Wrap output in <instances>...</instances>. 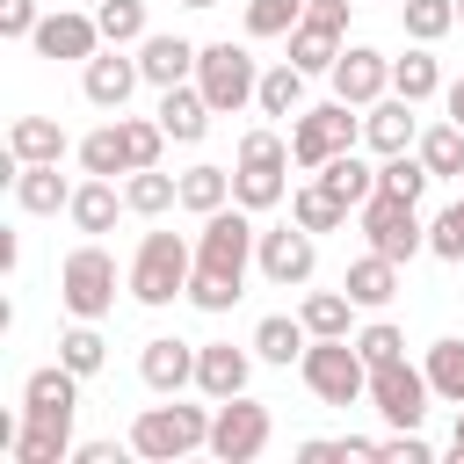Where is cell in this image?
<instances>
[{
	"label": "cell",
	"mask_w": 464,
	"mask_h": 464,
	"mask_svg": "<svg viewBox=\"0 0 464 464\" xmlns=\"http://www.w3.org/2000/svg\"><path fill=\"white\" fill-rule=\"evenodd\" d=\"M188 276H196V239L181 232H145L130 268H123V290L145 304V312H167L174 297H188Z\"/></svg>",
	"instance_id": "obj_1"
},
{
	"label": "cell",
	"mask_w": 464,
	"mask_h": 464,
	"mask_svg": "<svg viewBox=\"0 0 464 464\" xmlns=\"http://www.w3.org/2000/svg\"><path fill=\"white\" fill-rule=\"evenodd\" d=\"M290 138L283 130H268V123H254L246 138H239V152H232V203H246L254 218L261 210H276L283 196H290Z\"/></svg>",
	"instance_id": "obj_2"
},
{
	"label": "cell",
	"mask_w": 464,
	"mask_h": 464,
	"mask_svg": "<svg viewBox=\"0 0 464 464\" xmlns=\"http://www.w3.org/2000/svg\"><path fill=\"white\" fill-rule=\"evenodd\" d=\"M130 450H138L145 464H174V457L210 450V406H181V392H174L167 406H138Z\"/></svg>",
	"instance_id": "obj_3"
},
{
	"label": "cell",
	"mask_w": 464,
	"mask_h": 464,
	"mask_svg": "<svg viewBox=\"0 0 464 464\" xmlns=\"http://www.w3.org/2000/svg\"><path fill=\"white\" fill-rule=\"evenodd\" d=\"M297 377H304V392H312L319 406H355V399H370V362H362V348H355L348 334H312Z\"/></svg>",
	"instance_id": "obj_4"
},
{
	"label": "cell",
	"mask_w": 464,
	"mask_h": 464,
	"mask_svg": "<svg viewBox=\"0 0 464 464\" xmlns=\"http://www.w3.org/2000/svg\"><path fill=\"white\" fill-rule=\"evenodd\" d=\"M348 145H362V109L355 102H312V109H297L290 116V160L304 167V174H319L334 152H348Z\"/></svg>",
	"instance_id": "obj_5"
},
{
	"label": "cell",
	"mask_w": 464,
	"mask_h": 464,
	"mask_svg": "<svg viewBox=\"0 0 464 464\" xmlns=\"http://www.w3.org/2000/svg\"><path fill=\"white\" fill-rule=\"evenodd\" d=\"M254 246H261V225H254V210H246V203H225V210L196 218V268L246 283V268H254Z\"/></svg>",
	"instance_id": "obj_6"
},
{
	"label": "cell",
	"mask_w": 464,
	"mask_h": 464,
	"mask_svg": "<svg viewBox=\"0 0 464 464\" xmlns=\"http://www.w3.org/2000/svg\"><path fill=\"white\" fill-rule=\"evenodd\" d=\"M58 304L72 319H109L116 312V254L102 239H80L65 261H58Z\"/></svg>",
	"instance_id": "obj_7"
},
{
	"label": "cell",
	"mask_w": 464,
	"mask_h": 464,
	"mask_svg": "<svg viewBox=\"0 0 464 464\" xmlns=\"http://www.w3.org/2000/svg\"><path fill=\"white\" fill-rule=\"evenodd\" d=\"M196 87H203V102L218 109V116H239V109H254V94H261V58L246 51V44H203V58H196Z\"/></svg>",
	"instance_id": "obj_8"
},
{
	"label": "cell",
	"mask_w": 464,
	"mask_h": 464,
	"mask_svg": "<svg viewBox=\"0 0 464 464\" xmlns=\"http://www.w3.org/2000/svg\"><path fill=\"white\" fill-rule=\"evenodd\" d=\"M268 442H276V413H268L254 392L210 399V457H218V464H254Z\"/></svg>",
	"instance_id": "obj_9"
},
{
	"label": "cell",
	"mask_w": 464,
	"mask_h": 464,
	"mask_svg": "<svg viewBox=\"0 0 464 464\" xmlns=\"http://www.w3.org/2000/svg\"><path fill=\"white\" fill-rule=\"evenodd\" d=\"M355 225H362V239L377 246V254H392L399 268L413 261V254H428V218H420V203H406V196H370L362 210H355Z\"/></svg>",
	"instance_id": "obj_10"
},
{
	"label": "cell",
	"mask_w": 464,
	"mask_h": 464,
	"mask_svg": "<svg viewBox=\"0 0 464 464\" xmlns=\"http://www.w3.org/2000/svg\"><path fill=\"white\" fill-rule=\"evenodd\" d=\"M254 268H261L276 290H304V283H312V268H319V232H304L297 218H290V225H261Z\"/></svg>",
	"instance_id": "obj_11"
},
{
	"label": "cell",
	"mask_w": 464,
	"mask_h": 464,
	"mask_svg": "<svg viewBox=\"0 0 464 464\" xmlns=\"http://www.w3.org/2000/svg\"><path fill=\"white\" fill-rule=\"evenodd\" d=\"M428 399H435V384H428V370L420 362H377L370 370V406L384 413V428H420L428 420Z\"/></svg>",
	"instance_id": "obj_12"
},
{
	"label": "cell",
	"mask_w": 464,
	"mask_h": 464,
	"mask_svg": "<svg viewBox=\"0 0 464 464\" xmlns=\"http://www.w3.org/2000/svg\"><path fill=\"white\" fill-rule=\"evenodd\" d=\"M102 44H109V36H102L94 7H51V14L36 22V36H29L36 58H65V65H87Z\"/></svg>",
	"instance_id": "obj_13"
},
{
	"label": "cell",
	"mask_w": 464,
	"mask_h": 464,
	"mask_svg": "<svg viewBox=\"0 0 464 464\" xmlns=\"http://www.w3.org/2000/svg\"><path fill=\"white\" fill-rule=\"evenodd\" d=\"M145 87V72H138V51H123V44H102L87 65H80V94L94 102V109H109V116H123V102Z\"/></svg>",
	"instance_id": "obj_14"
},
{
	"label": "cell",
	"mask_w": 464,
	"mask_h": 464,
	"mask_svg": "<svg viewBox=\"0 0 464 464\" xmlns=\"http://www.w3.org/2000/svg\"><path fill=\"white\" fill-rule=\"evenodd\" d=\"M80 370H65V362H44V370H29L22 377V420H51V428H72V413H80Z\"/></svg>",
	"instance_id": "obj_15"
},
{
	"label": "cell",
	"mask_w": 464,
	"mask_h": 464,
	"mask_svg": "<svg viewBox=\"0 0 464 464\" xmlns=\"http://www.w3.org/2000/svg\"><path fill=\"white\" fill-rule=\"evenodd\" d=\"M334 94L341 102H355V109H370V102H384L392 94V58L377 51V44H341V58H334Z\"/></svg>",
	"instance_id": "obj_16"
},
{
	"label": "cell",
	"mask_w": 464,
	"mask_h": 464,
	"mask_svg": "<svg viewBox=\"0 0 464 464\" xmlns=\"http://www.w3.org/2000/svg\"><path fill=\"white\" fill-rule=\"evenodd\" d=\"M254 341L239 348V341H196V392L203 399H239L246 384H254Z\"/></svg>",
	"instance_id": "obj_17"
},
{
	"label": "cell",
	"mask_w": 464,
	"mask_h": 464,
	"mask_svg": "<svg viewBox=\"0 0 464 464\" xmlns=\"http://www.w3.org/2000/svg\"><path fill=\"white\" fill-rule=\"evenodd\" d=\"M138 377H145V392H160V399L188 392V384H196V341H181V334H152V341L138 348Z\"/></svg>",
	"instance_id": "obj_18"
},
{
	"label": "cell",
	"mask_w": 464,
	"mask_h": 464,
	"mask_svg": "<svg viewBox=\"0 0 464 464\" xmlns=\"http://www.w3.org/2000/svg\"><path fill=\"white\" fill-rule=\"evenodd\" d=\"M196 58H203V44H188V36H174V29H152V36L138 44L145 87H181V80H196Z\"/></svg>",
	"instance_id": "obj_19"
},
{
	"label": "cell",
	"mask_w": 464,
	"mask_h": 464,
	"mask_svg": "<svg viewBox=\"0 0 464 464\" xmlns=\"http://www.w3.org/2000/svg\"><path fill=\"white\" fill-rule=\"evenodd\" d=\"M413 109L420 102H406V94H384V102H370L362 109V145L384 160V152H413L420 145V123H413Z\"/></svg>",
	"instance_id": "obj_20"
},
{
	"label": "cell",
	"mask_w": 464,
	"mask_h": 464,
	"mask_svg": "<svg viewBox=\"0 0 464 464\" xmlns=\"http://www.w3.org/2000/svg\"><path fill=\"white\" fill-rule=\"evenodd\" d=\"M160 123H167V138L174 145H203V130H210V102H203V87L196 80H181V87H160V109H152Z\"/></svg>",
	"instance_id": "obj_21"
},
{
	"label": "cell",
	"mask_w": 464,
	"mask_h": 464,
	"mask_svg": "<svg viewBox=\"0 0 464 464\" xmlns=\"http://www.w3.org/2000/svg\"><path fill=\"white\" fill-rule=\"evenodd\" d=\"M254 355L261 362H276V370H297L304 362V348H312V326L297 319V312H268V319H254Z\"/></svg>",
	"instance_id": "obj_22"
},
{
	"label": "cell",
	"mask_w": 464,
	"mask_h": 464,
	"mask_svg": "<svg viewBox=\"0 0 464 464\" xmlns=\"http://www.w3.org/2000/svg\"><path fill=\"white\" fill-rule=\"evenodd\" d=\"M7 188H14V203H22L29 218H58V210L72 203V188H80V181H65V174H58V160H36V167H22Z\"/></svg>",
	"instance_id": "obj_23"
},
{
	"label": "cell",
	"mask_w": 464,
	"mask_h": 464,
	"mask_svg": "<svg viewBox=\"0 0 464 464\" xmlns=\"http://www.w3.org/2000/svg\"><path fill=\"white\" fill-rule=\"evenodd\" d=\"M116 210H130V203H123V188H116L109 174H87V181L72 188V203H65L72 232H87V239H102V232L116 225Z\"/></svg>",
	"instance_id": "obj_24"
},
{
	"label": "cell",
	"mask_w": 464,
	"mask_h": 464,
	"mask_svg": "<svg viewBox=\"0 0 464 464\" xmlns=\"http://www.w3.org/2000/svg\"><path fill=\"white\" fill-rule=\"evenodd\" d=\"M341 290H348V297H355L362 312H384V304L399 297V261L370 246V254H355V261H348V276H341Z\"/></svg>",
	"instance_id": "obj_25"
},
{
	"label": "cell",
	"mask_w": 464,
	"mask_h": 464,
	"mask_svg": "<svg viewBox=\"0 0 464 464\" xmlns=\"http://www.w3.org/2000/svg\"><path fill=\"white\" fill-rule=\"evenodd\" d=\"M304 87H312V72H304V65H290V58H276V65H261V94H254V109L290 123L297 109H312V102H304Z\"/></svg>",
	"instance_id": "obj_26"
},
{
	"label": "cell",
	"mask_w": 464,
	"mask_h": 464,
	"mask_svg": "<svg viewBox=\"0 0 464 464\" xmlns=\"http://www.w3.org/2000/svg\"><path fill=\"white\" fill-rule=\"evenodd\" d=\"M7 152H14L22 167H36V160H65L72 138H65L58 116H14V123H7Z\"/></svg>",
	"instance_id": "obj_27"
},
{
	"label": "cell",
	"mask_w": 464,
	"mask_h": 464,
	"mask_svg": "<svg viewBox=\"0 0 464 464\" xmlns=\"http://www.w3.org/2000/svg\"><path fill=\"white\" fill-rule=\"evenodd\" d=\"M450 80H442V58H435V44H406V58H392V94H406V102H435Z\"/></svg>",
	"instance_id": "obj_28"
},
{
	"label": "cell",
	"mask_w": 464,
	"mask_h": 464,
	"mask_svg": "<svg viewBox=\"0 0 464 464\" xmlns=\"http://www.w3.org/2000/svg\"><path fill=\"white\" fill-rule=\"evenodd\" d=\"M72 160H80V174H130V145H123V116H109V123H94L80 145H72Z\"/></svg>",
	"instance_id": "obj_29"
},
{
	"label": "cell",
	"mask_w": 464,
	"mask_h": 464,
	"mask_svg": "<svg viewBox=\"0 0 464 464\" xmlns=\"http://www.w3.org/2000/svg\"><path fill=\"white\" fill-rule=\"evenodd\" d=\"M123 203H130V218H167V210H181V174L138 167V174H123Z\"/></svg>",
	"instance_id": "obj_30"
},
{
	"label": "cell",
	"mask_w": 464,
	"mask_h": 464,
	"mask_svg": "<svg viewBox=\"0 0 464 464\" xmlns=\"http://www.w3.org/2000/svg\"><path fill=\"white\" fill-rule=\"evenodd\" d=\"M319 181H326V188H334V196H341L348 210H362V203L377 196V167H370V160H362L355 145H348V152H334V160L319 167Z\"/></svg>",
	"instance_id": "obj_31"
},
{
	"label": "cell",
	"mask_w": 464,
	"mask_h": 464,
	"mask_svg": "<svg viewBox=\"0 0 464 464\" xmlns=\"http://www.w3.org/2000/svg\"><path fill=\"white\" fill-rule=\"evenodd\" d=\"M290 218H297L304 232H341V225H348V203L312 174V181H297V188H290Z\"/></svg>",
	"instance_id": "obj_32"
},
{
	"label": "cell",
	"mask_w": 464,
	"mask_h": 464,
	"mask_svg": "<svg viewBox=\"0 0 464 464\" xmlns=\"http://www.w3.org/2000/svg\"><path fill=\"white\" fill-rule=\"evenodd\" d=\"M225 203H232V167L196 160V167L181 174V210H188V218H210V210H225Z\"/></svg>",
	"instance_id": "obj_33"
},
{
	"label": "cell",
	"mask_w": 464,
	"mask_h": 464,
	"mask_svg": "<svg viewBox=\"0 0 464 464\" xmlns=\"http://www.w3.org/2000/svg\"><path fill=\"white\" fill-rule=\"evenodd\" d=\"M413 152L428 160V174H435V181H464V123H450V116H442V123H428Z\"/></svg>",
	"instance_id": "obj_34"
},
{
	"label": "cell",
	"mask_w": 464,
	"mask_h": 464,
	"mask_svg": "<svg viewBox=\"0 0 464 464\" xmlns=\"http://www.w3.org/2000/svg\"><path fill=\"white\" fill-rule=\"evenodd\" d=\"M283 44H290V65H304V72H312V80H326V72H334V58H341V44H348V36H334V29H319V22H297V29H290V36H283Z\"/></svg>",
	"instance_id": "obj_35"
},
{
	"label": "cell",
	"mask_w": 464,
	"mask_h": 464,
	"mask_svg": "<svg viewBox=\"0 0 464 464\" xmlns=\"http://www.w3.org/2000/svg\"><path fill=\"white\" fill-rule=\"evenodd\" d=\"M14 464H72V428H51V420H22V435H14V450H7Z\"/></svg>",
	"instance_id": "obj_36"
},
{
	"label": "cell",
	"mask_w": 464,
	"mask_h": 464,
	"mask_svg": "<svg viewBox=\"0 0 464 464\" xmlns=\"http://www.w3.org/2000/svg\"><path fill=\"white\" fill-rule=\"evenodd\" d=\"M420 370H428V384H435V399H442V406H464V334L435 341V348L420 355Z\"/></svg>",
	"instance_id": "obj_37"
},
{
	"label": "cell",
	"mask_w": 464,
	"mask_h": 464,
	"mask_svg": "<svg viewBox=\"0 0 464 464\" xmlns=\"http://www.w3.org/2000/svg\"><path fill=\"white\" fill-rule=\"evenodd\" d=\"M355 297L348 290H304V304H297V319L312 326V334H355Z\"/></svg>",
	"instance_id": "obj_38"
},
{
	"label": "cell",
	"mask_w": 464,
	"mask_h": 464,
	"mask_svg": "<svg viewBox=\"0 0 464 464\" xmlns=\"http://www.w3.org/2000/svg\"><path fill=\"white\" fill-rule=\"evenodd\" d=\"M58 362H65V370H80V377H94V370L109 362V341H102V319H72V326L58 334Z\"/></svg>",
	"instance_id": "obj_39"
},
{
	"label": "cell",
	"mask_w": 464,
	"mask_h": 464,
	"mask_svg": "<svg viewBox=\"0 0 464 464\" xmlns=\"http://www.w3.org/2000/svg\"><path fill=\"white\" fill-rule=\"evenodd\" d=\"M399 29L406 44H442L457 29V0H399Z\"/></svg>",
	"instance_id": "obj_40"
},
{
	"label": "cell",
	"mask_w": 464,
	"mask_h": 464,
	"mask_svg": "<svg viewBox=\"0 0 464 464\" xmlns=\"http://www.w3.org/2000/svg\"><path fill=\"white\" fill-rule=\"evenodd\" d=\"M428 181H435V174H428V160H420V152H384V160H377V188H384V196L420 203V196H428Z\"/></svg>",
	"instance_id": "obj_41"
},
{
	"label": "cell",
	"mask_w": 464,
	"mask_h": 464,
	"mask_svg": "<svg viewBox=\"0 0 464 464\" xmlns=\"http://www.w3.org/2000/svg\"><path fill=\"white\" fill-rule=\"evenodd\" d=\"M94 22H102V36H109V44H123V51H138V44L152 36L145 0H94Z\"/></svg>",
	"instance_id": "obj_42"
},
{
	"label": "cell",
	"mask_w": 464,
	"mask_h": 464,
	"mask_svg": "<svg viewBox=\"0 0 464 464\" xmlns=\"http://www.w3.org/2000/svg\"><path fill=\"white\" fill-rule=\"evenodd\" d=\"M304 22V0H246V36L254 44H283Z\"/></svg>",
	"instance_id": "obj_43"
},
{
	"label": "cell",
	"mask_w": 464,
	"mask_h": 464,
	"mask_svg": "<svg viewBox=\"0 0 464 464\" xmlns=\"http://www.w3.org/2000/svg\"><path fill=\"white\" fill-rule=\"evenodd\" d=\"M348 341L362 348V362H370V370H377V362H399V355H406V334H399V326H392L384 312H370V319H362V326H355Z\"/></svg>",
	"instance_id": "obj_44"
},
{
	"label": "cell",
	"mask_w": 464,
	"mask_h": 464,
	"mask_svg": "<svg viewBox=\"0 0 464 464\" xmlns=\"http://www.w3.org/2000/svg\"><path fill=\"white\" fill-rule=\"evenodd\" d=\"M239 297H246V283H232V276H210V268H196V276H188V304H196V312H210V319H218V312H232Z\"/></svg>",
	"instance_id": "obj_45"
},
{
	"label": "cell",
	"mask_w": 464,
	"mask_h": 464,
	"mask_svg": "<svg viewBox=\"0 0 464 464\" xmlns=\"http://www.w3.org/2000/svg\"><path fill=\"white\" fill-rule=\"evenodd\" d=\"M428 254H435V261H464V196L428 218Z\"/></svg>",
	"instance_id": "obj_46"
},
{
	"label": "cell",
	"mask_w": 464,
	"mask_h": 464,
	"mask_svg": "<svg viewBox=\"0 0 464 464\" xmlns=\"http://www.w3.org/2000/svg\"><path fill=\"white\" fill-rule=\"evenodd\" d=\"M435 457V442L420 435V428H392V435H377V464H428Z\"/></svg>",
	"instance_id": "obj_47"
},
{
	"label": "cell",
	"mask_w": 464,
	"mask_h": 464,
	"mask_svg": "<svg viewBox=\"0 0 464 464\" xmlns=\"http://www.w3.org/2000/svg\"><path fill=\"white\" fill-rule=\"evenodd\" d=\"M36 22H44V7H36V0H0V36H7V44H29V36H36Z\"/></svg>",
	"instance_id": "obj_48"
},
{
	"label": "cell",
	"mask_w": 464,
	"mask_h": 464,
	"mask_svg": "<svg viewBox=\"0 0 464 464\" xmlns=\"http://www.w3.org/2000/svg\"><path fill=\"white\" fill-rule=\"evenodd\" d=\"M348 14H355V0H304V22H319L334 36H348Z\"/></svg>",
	"instance_id": "obj_49"
},
{
	"label": "cell",
	"mask_w": 464,
	"mask_h": 464,
	"mask_svg": "<svg viewBox=\"0 0 464 464\" xmlns=\"http://www.w3.org/2000/svg\"><path fill=\"white\" fill-rule=\"evenodd\" d=\"M123 457H138L130 435L123 442H72V464H123Z\"/></svg>",
	"instance_id": "obj_50"
},
{
	"label": "cell",
	"mask_w": 464,
	"mask_h": 464,
	"mask_svg": "<svg viewBox=\"0 0 464 464\" xmlns=\"http://www.w3.org/2000/svg\"><path fill=\"white\" fill-rule=\"evenodd\" d=\"M297 457H304V464H326V457H348V435H312V442H297Z\"/></svg>",
	"instance_id": "obj_51"
},
{
	"label": "cell",
	"mask_w": 464,
	"mask_h": 464,
	"mask_svg": "<svg viewBox=\"0 0 464 464\" xmlns=\"http://www.w3.org/2000/svg\"><path fill=\"white\" fill-rule=\"evenodd\" d=\"M442 109H450V123H464V80H450V87H442Z\"/></svg>",
	"instance_id": "obj_52"
},
{
	"label": "cell",
	"mask_w": 464,
	"mask_h": 464,
	"mask_svg": "<svg viewBox=\"0 0 464 464\" xmlns=\"http://www.w3.org/2000/svg\"><path fill=\"white\" fill-rule=\"evenodd\" d=\"M450 457L464 464V406H457V420H450Z\"/></svg>",
	"instance_id": "obj_53"
},
{
	"label": "cell",
	"mask_w": 464,
	"mask_h": 464,
	"mask_svg": "<svg viewBox=\"0 0 464 464\" xmlns=\"http://www.w3.org/2000/svg\"><path fill=\"white\" fill-rule=\"evenodd\" d=\"M181 7H196V14H203V7H218V0H181Z\"/></svg>",
	"instance_id": "obj_54"
},
{
	"label": "cell",
	"mask_w": 464,
	"mask_h": 464,
	"mask_svg": "<svg viewBox=\"0 0 464 464\" xmlns=\"http://www.w3.org/2000/svg\"><path fill=\"white\" fill-rule=\"evenodd\" d=\"M457 22H464V0H457Z\"/></svg>",
	"instance_id": "obj_55"
},
{
	"label": "cell",
	"mask_w": 464,
	"mask_h": 464,
	"mask_svg": "<svg viewBox=\"0 0 464 464\" xmlns=\"http://www.w3.org/2000/svg\"><path fill=\"white\" fill-rule=\"evenodd\" d=\"M87 7H94V0H87Z\"/></svg>",
	"instance_id": "obj_56"
}]
</instances>
